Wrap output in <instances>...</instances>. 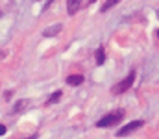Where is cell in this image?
Listing matches in <instances>:
<instances>
[{
    "label": "cell",
    "mask_w": 159,
    "mask_h": 139,
    "mask_svg": "<svg viewBox=\"0 0 159 139\" xmlns=\"http://www.w3.org/2000/svg\"><path fill=\"white\" fill-rule=\"evenodd\" d=\"M122 119H124V109H115V111L107 113L106 117H102V119H100V121L96 123V126H98V128H107V126H115V124H119Z\"/></svg>",
    "instance_id": "6da1fadb"
},
{
    "label": "cell",
    "mask_w": 159,
    "mask_h": 139,
    "mask_svg": "<svg viewBox=\"0 0 159 139\" xmlns=\"http://www.w3.org/2000/svg\"><path fill=\"white\" fill-rule=\"evenodd\" d=\"M135 76H137V74H135V69H131V71H129V74H128L124 80H120L117 86H113L111 93H113V95H120V93L128 91V89L133 86V82H135Z\"/></svg>",
    "instance_id": "7a4b0ae2"
},
{
    "label": "cell",
    "mask_w": 159,
    "mask_h": 139,
    "mask_svg": "<svg viewBox=\"0 0 159 139\" xmlns=\"http://www.w3.org/2000/svg\"><path fill=\"white\" fill-rule=\"evenodd\" d=\"M144 123L143 121H133V123H129V124H126L124 128H120L119 132H117V137H126V136H129L131 132H135L137 128H141Z\"/></svg>",
    "instance_id": "3957f363"
},
{
    "label": "cell",
    "mask_w": 159,
    "mask_h": 139,
    "mask_svg": "<svg viewBox=\"0 0 159 139\" xmlns=\"http://www.w3.org/2000/svg\"><path fill=\"white\" fill-rule=\"evenodd\" d=\"M81 6V0H67V13L69 15H74Z\"/></svg>",
    "instance_id": "277c9868"
},
{
    "label": "cell",
    "mask_w": 159,
    "mask_h": 139,
    "mask_svg": "<svg viewBox=\"0 0 159 139\" xmlns=\"http://www.w3.org/2000/svg\"><path fill=\"white\" fill-rule=\"evenodd\" d=\"M61 28H63L61 24H52L50 28H46V30L43 32V35H44V37H54V35H57V34L61 32Z\"/></svg>",
    "instance_id": "5b68a950"
},
{
    "label": "cell",
    "mask_w": 159,
    "mask_h": 139,
    "mask_svg": "<svg viewBox=\"0 0 159 139\" xmlns=\"http://www.w3.org/2000/svg\"><path fill=\"white\" fill-rule=\"evenodd\" d=\"M67 84L72 86V87H76L80 84H83V76L81 74H70V76H67Z\"/></svg>",
    "instance_id": "8992f818"
},
{
    "label": "cell",
    "mask_w": 159,
    "mask_h": 139,
    "mask_svg": "<svg viewBox=\"0 0 159 139\" xmlns=\"http://www.w3.org/2000/svg\"><path fill=\"white\" fill-rule=\"evenodd\" d=\"M104 61H106V50L100 46L96 50V65H104Z\"/></svg>",
    "instance_id": "52a82bcc"
},
{
    "label": "cell",
    "mask_w": 159,
    "mask_h": 139,
    "mask_svg": "<svg viewBox=\"0 0 159 139\" xmlns=\"http://www.w3.org/2000/svg\"><path fill=\"white\" fill-rule=\"evenodd\" d=\"M119 2H120V0H106V2L102 4V9H100V11H102V13H106L107 9H111V7H113V6H117Z\"/></svg>",
    "instance_id": "ba28073f"
},
{
    "label": "cell",
    "mask_w": 159,
    "mask_h": 139,
    "mask_svg": "<svg viewBox=\"0 0 159 139\" xmlns=\"http://www.w3.org/2000/svg\"><path fill=\"white\" fill-rule=\"evenodd\" d=\"M61 96H63V93H61V91H56L52 96H50V100H48L46 104H56V102H59V98H61Z\"/></svg>",
    "instance_id": "9c48e42d"
},
{
    "label": "cell",
    "mask_w": 159,
    "mask_h": 139,
    "mask_svg": "<svg viewBox=\"0 0 159 139\" xmlns=\"http://www.w3.org/2000/svg\"><path fill=\"white\" fill-rule=\"evenodd\" d=\"M24 106H26V100H20V102H17V104H15V108H13V113H19V111H20Z\"/></svg>",
    "instance_id": "30bf717a"
},
{
    "label": "cell",
    "mask_w": 159,
    "mask_h": 139,
    "mask_svg": "<svg viewBox=\"0 0 159 139\" xmlns=\"http://www.w3.org/2000/svg\"><path fill=\"white\" fill-rule=\"evenodd\" d=\"M6 134V126L4 124H0V136H4Z\"/></svg>",
    "instance_id": "8fae6325"
},
{
    "label": "cell",
    "mask_w": 159,
    "mask_h": 139,
    "mask_svg": "<svg viewBox=\"0 0 159 139\" xmlns=\"http://www.w3.org/2000/svg\"><path fill=\"white\" fill-rule=\"evenodd\" d=\"M52 2H54V0H46V4H44V9H46V7H48V6H50Z\"/></svg>",
    "instance_id": "7c38bea8"
},
{
    "label": "cell",
    "mask_w": 159,
    "mask_h": 139,
    "mask_svg": "<svg viewBox=\"0 0 159 139\" xmlns=\"http://www.w3.org/2000/svg\"><path fill=\"white\" fill-rule=\"evenodd\" d=\"M0 58H6V52L4 50H0Z\"/></svg>",
    "instance_id": "4fadbf2b"
},
{
    "label": "cell",
    "mask_w": 159,
    "mask_h": 139,
    "mask_svg": "<svg viewBox=\"0 0 159 139\" xmlns=\"http://www.w3.org/2000/svg\"><path fill=\"white\" fill-rule=\"evenodd\" d=\"M93 2H96V0H89V4H93Z\"/></svg>",
    "instance_id": "5bb4252c"
},
{
    "label": "cell",
    "mask_w": 159,
    "mask_h": 139,
    "mask_svg": "<svg viewBox=\"0 0 159 139\" xmlns=\"http://www.w3.org/2000/svg\"><path fill=\"white\" fill-rule=\"evenodd\" d=\"M157 37H159V30H157Z\"/></svg>",
    "instance_id": "9a60e30c"
},
{
    "label": "cell",
    "mask_w": 159,
    "mask_h": 139,
    "mask_svg": "<svg viewBox=\"0 0 159 139\" xmlns=\"http://www.w3.org/2000/svg\"><path fill=\"white\" fill-rule=\"evenodd\" d=\"M0 17H2V11H0Z\"/></svg>",
    "instance_id": "2e32d148"
}]
</instances>
